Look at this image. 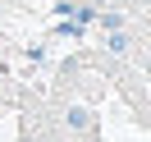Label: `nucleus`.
I'll list each match as a JSON object with an SVG mask.
<instances>
[{
	"mask_svg": "<svg viewBox=\"0 0 151 142\" xmlns=\"http://www.w3.org/2000/svg\"><path fill=\"white\" fill-rule=\"evenodd\" d=\"M69 128H78V133L87 128V110H83V105H73V110H69Z\"/></svg>",
	"mask_w": 151,
	"mask_h": 142,
	"instance_id": "nucleus-1",
	"label": "nucleus"
}]
</instances>
